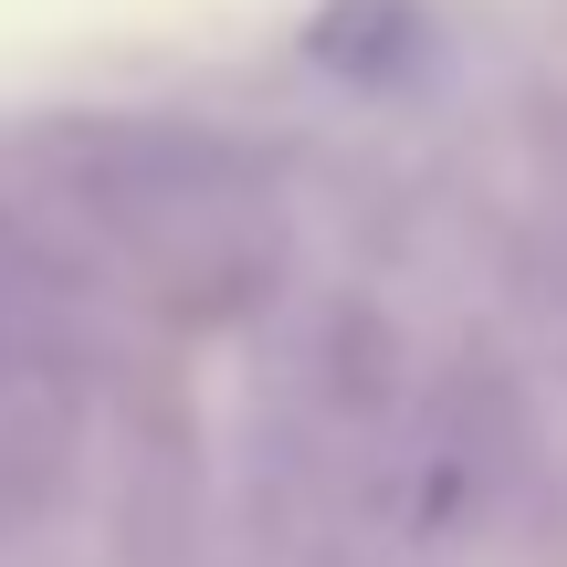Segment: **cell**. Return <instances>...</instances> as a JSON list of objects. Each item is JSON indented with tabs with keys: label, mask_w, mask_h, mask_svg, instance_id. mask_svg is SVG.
<instances>
[{
	"label": "cell",
	"mask_w": 567,
	"mask_h": 567,
	"mask_svg": "<svg viewBox=\"0 0 567 567\" xmlns=\"http://www.w3.org/2000/svg\"><path fill=\"white\" fill-rule=\"evenodd\" d=\"M421 42H431L421 0H337V11L316 21V53L337 63V74H400V63H421Z\"/></svg>",
	"instance_id": "7a4b0ae2"
},
{
	"label": "cell",
	"mask_w": 567,
	"mask_h": 567,
	"mask_svg": "<svg viewBox=\"0 0 567 567\" xmlns=\"http://www.w3.org/2000/svg\"><path fill=\"white\" fill-rule=\"evenodd\" d=\"M53 168L105 231L168 252V264H243L252 231H274V168L210 126H158V116L95 126V137L53 147Z\"/></svg>",
	"instance_id": "6da1fadb"
}]
</instances>
